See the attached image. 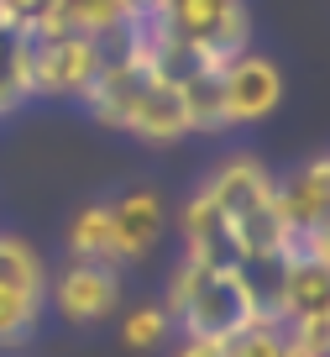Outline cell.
<instances>
[{"label": "cell", "mask_w": 330, "mask_h": 357, "mask_svg": "<svg viewBox=\"0 0 330 357\" xmlns=\"http://www.w3.org/2000/svg\"><path fill=\"white\" fill-rule=\"evenodd\" d=\"M173 321V331L184 336H210V342H226L236 336L242 326L262 321L267 315V300H262V284L252 279V268L242 263H184L173 268L168 279V294L157 300Z\"/></svg>", "instance_id": "obj_1"}, {"label": "cell", "mask_w": 330, "mask_h": 357, "mask_svg": "<svg viewBox=\"0 0 330 357\" xmlns=\"http://www.w3.org/2000/svg\"><path fill=\"white\" fill-rule=\"evenodd\" d=\"M152 11L163 16L168 32H173L178 43H189L210 68H226L252 43V16H246L242 0H157Z\"/></svg>", "instance_id": "obj_2"}, {"label": "cell", "mask_w": 330, "mask_h": 357, "mask_svg": "<svg viewBox=\"0 0 330 357\" xmlns=\"http://www.w3.org/2000/svg\"><path fill=\"white\" fill-rule=\"evenodd\" d=\"M273 205L288 231L283 257H325V215H330V158H309L288 178H273Z\"/></svg>", "instance_id": "obj_3"}, {"label": "cell", "mask_w": 330, "mask_h": 357, "mask_svg": "<svg viewBox=\"0 0 330 357\" xmlns=\"http://www.w3.org/2000/svg\"><path fill=\"white\" fill-rule=\"evenodd\" d=\"M26 37H32V95L79 100L110 58L100 37H79V32H26Z\"/></svg>", "instance_id": "obj_4"}, {"label": "cell", "mask_w": 330, "mask_h": 357, "mask_svg": "<svg viewBox=\"0 0 330 357\" xmlns=\"http://www.w3.org/2000/svg\"><path fill=\"white\" fill-rule=\"evenodd\" d=\"M47 305L74 326H95L121 310V273H116V263L74 257L63 273H47Z\"/></svg>", "instance_id": "obj_5"}, {"label": "cell", "mask_w": 330, "mask_h": 357, "mask_svg": "<svg viewBox=\"0 0 330 357\" xmlns=\"http://www.w3.org/2000/svg\"><path fill=\"white\" fill-rule=\"evenodd\" d=\"M220 100H226V126H252L278 111L283 100V74L273 58L242 53L220 68Z\"/></svg>", "instance_id": "obj_6"}, {"label": "cell", "mask_w": 330, "mask_h": 357, "mask_svg": "<svg viewBox=\"0 0 330 357\" xmlns=\"http://www.w3.org/2000/svg\"><path fill=\"white\" fill-rule=\"evenodd\" d=\"M278 284L267 289V315L273 321H309L330 315V263L315 257H278Z\"/></svg>", "instance_id": "obj_7"}, {"label": "cell", "mask_w": 330, "mask_h": 357, "mask_svg": "<svg viewBox=\"0 0 330 357\" xmlns=\"http://www.w3.org/2000/svg\"><path fill=\"white\" fill-rule=\"evenodd\" d=\"M110 263H136L157 247L163 236V195L157 190H126L121 200H110Z\"/></svg>", "instance_id": "obj_8"}, {"label": "cell", "mask_w": 330, "mask_h": 357, "mask_svg": "<svg viewBox=\"0 0 330 357\" xmlns=\"http://www.w3.org/2000/svg\"><path fill=\"white\" fill-rule=\"evenodd\" d=\"M147 84H152V68H147V63H136V58H126V53H110L105 68L95 74V84H89L79 100L89 105V116H95V121L121 126V132H126V121H132V105L142 100V89H147Z\"/></svg>", "instance_id": "obj_9"}, {"label": "cell", "mask_w": 330, "mask_h": 357, "mask_svg": "<svg viewBox=\"0 0 330 357\" xmlns=\"http://www.w3.org/2000/svg\"><path fill=\"white\" fill-rule=\"evenodd\" d=\"M178 231H184V257L194 263H236V247H231V221L226 211L215 205V195L199 184L184 205H178Z\"/></svg>", "instance_id": "obj_10"}, {"label": "cell", "mask_w": 330, "mask_h": 357, "mask_svg": "<svg viewBox=\"0 0 330 357\" xmlns=\"http://www.w3.org/2000/svg\"><path fill=\"white\" fill-rule=\"evenodd\" d=\"M205 190L215 195V205L226 211V221H236V215H246V211H257V205L273 200V174L262 168V158L231 153L215 174L205 178Z\"/></svg>", "instance_id": "obj_11"}, {"label": "cell", "mask_w": 330, "mask_h": 357, "mask_svg": "<svg viewBox=\"0 0 330 357\" xmlns=\"http://www.w3.org/2000/svg\"><path fill=\"white\" fill-rule=\"evenodd\" d=\"M126 22H132V6H126V0H53L47 16L32 32H79V37L116 43Z\"/></svg>", "instance_id": "obj_12"}, {"label": "cell", "mask_w": 330, "mask_h": 357, "mask_svg": "<svg viewBox=\"0 0 330 357\" xmlns=\"http://www.w3.org/2000/svg\"><path fill=\"white\" fill-rule=\"evenodd\" d=\"M126 132H136L142 142H178V137L189 132V116H184V95H178V84H168V79L152 74V84L142 89V100L132 105V121H126Z\"/></svg>", "instance_id": "obj_13"}, {"label": "cell", "mask_w": 330, "mask_h": 357, "mask_svg": "<svg viewBox=\"0 0 330 357\" xmlns=\"http://www.w3.org/2000/svg\"><path fill=\"white\" fill-rule=\"evenodd\" d=\"M178 95H184V116L189 132H226V100H220V68L199 63L178 79Z\"/></svg>", "instance_id": "obj_14"}, {"label": "cell", "mask_w": 330, "mask_h": 357, "mask_svg": "<svg viewBox=\"0 0 330 357\" xmlns=\"http://www.w3.org/2000/svg\"><path fill=\"white\" fill-rule=\"evenodd\" d=\"M32 100V37L0 22V116Z\"/></svg>", "instance_id": "obj_15"}, {"label": "cell", "mask_w": 330, "mask_h": 357, "mask_svg": "<svg viewBox=\"0 0 330 357\" xmlns=\"http://www.w3.org/2000/svg\"><path fill=\"white\" fill-rule=\"evenodd\" d=\"M0 284L47 300V263L37 257L32 242H22V236H0Z\"/></svg>", "instance_id": "obj_16"}, {"label": "cell", "mask_w": 330, "mask_h": 357, "mask_svg": "<svg viewBox=\"0 0 330 357\" xmlns=\"http://www.w3.org/2000/svg\"><path fill=\"white\" fill-rule=\"evenodd\" d=\"M42 315H47V300L22 294V289H11V284H0V347L32 342L37 326H42Z\"/></svg>", "instance_id": "obj_17"}, {"label": "cell", "mask_w": 330, "mask_h": 357, "mask_svg": "<svg viewBox=\"0 0 330 357\" xmlns=\"http://www.w3.org/2000/svg\"><path fill=\"white\" fill-rule=\"evenodd\" d=\"M68 252L84 263H110V211L105 205H84L68 221Z\"/></svg>", "instance_id": "obj_18"}, {"label": "cell", "mask_w": 330, "mask_h": 357, "mask_svg": "<svg viewBox=\"0 0 330 357\" xmlns=\"http://www.w3.org/2000/svg\"><path fill=\"white\" fill-rule=\"evenodd\" d=\"M226 357H294L288 352V336H283V321L262 315V321L242 326L236 336H226Z\"/></svg>", "instance_id": "obj_19"}, {"label": "cell", "mask_w": 330, "mask_h": 357, "mask_svg": "<svg viewBox=\"0 0 330 357\" xmlns=\"http://www.w3.org/2000/svg\"><path fill=\"white\" fill-rule=\"evenodd\" d=\"M168 336H173V321H168L163 305H136L132 315H121V342L132 347V352H152Z\"/></svg>", "instance_id": "obj_20"}, {"label": "cell", "mask_w": 330, "mask_h": 357, "mask_svg": "<svg viewBox=\"0 0 330 357\" xmlns=\"http://www.w3.org/2000/svg\"><path fill=\"white\" fill-rule=\"evenodd\" d=\"M173 357H226V342H210V336H184L173 347Z\"/></svg>", "instance_id": "obj_21"}, {"label": "cell", "mask_w": 330, "mask_h": 357, "mask_svg": "<svg viewBox=\"0 0 330 357\" xmlns=\"http://www.w3.org/2000/svg\"><path fill=\"white\" fill-rule=\"evenodd\" d=\"M126 6H132V11H152L157 0H126Z\"/></svg>", "instance_id": "obj_22"}]
</instances>
